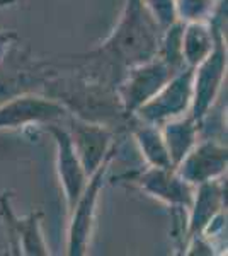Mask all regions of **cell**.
Returning a JSON list of instances; mask_svg holds the SVG:
<instances>
[{"mask_svg":"<svg viewBox=\"0 0 228 256\" xmlns=\"http://www.w3.org/2000/svg\"><path fill=\"white\" fill-rule=\"evenodd\" d=\"M43 89L48 98L63 104L68 113H77V118L85 122L104 125L107 122L128 118L118 90L102 80L46 79Z\"/></svg>","mask_w":228,"mask_h":256,"instance_id":"obj_1","label":"cell"},{"mask_svg":"<svg viewBox=\"0 0 228 256\" xmlns=\"http://www.w3.org/2000/svg\"><path fill=\"white\" fill-rule=\"evenodd\" d=\"M177 72L179 70L174 68L159 55L145 64L130 67V72H126V79L118 89L126 116H131L140 106L150 101Z\"/></svg>","mask_w":228,"mask_h":256,"instance_id":"obj_2","label":"cell"},{"mask_svg":"<svg viewBox=\"0 0 228 256\" xmlns=\"http://www.w3.org/2000/svg\"><path fill=\"white\" fill-rule=\"evenodd\" d=\"M116 148H118L116 146L111 147V150L107 152V156L101 162V166L90 174V180H87L84 192L80 193V196H78V200L75 202L73 208L70 210L72 220H70V230H68V246H67L68 254L78 256V254L87 253L99 192H101L102 184H104L107 168H109V162L114 158Z\"/></svg>","mask_w":228,"mask_h":256,"instance_id":"obj_3","label":"cell"},{"mask_svg":"<svg viewBox=\"0 0 228 256\" xmlns=\"http://www.w3.org/2000/svg\"><path fill=\"white\" fill-rule=\"evenodd\" d=\"M194 68L184 67L172 77L150 101L135 111V116L145 123H165L181 116L193 101Z\"/></svg>","mask_w":228,"mask_h":256,"instance_id":"obj_4","label":"cell"},{"mask_svg":"<svg viewBox=\"0 0 228 256\" xmlns=\"http://www.w3.org/2000/svg\"><path fill=\"white\" fill-rule=\"evenodd\" d=\"M215 30V46L210 55L201 62L198 67H194V79H193V108L191 116L201 123L205 114L208 113L211 102L217 98L220 86H222L223 76L227 68V53L223 48L222 31L217 22L213 24Z\"/></svg>","mask_w":228,"mask_h":256,"instance_id":"obj_5","label":"cell"},{"mask_svg":"<svg viewBox=\"0 0 228 256\" xmlns=\"http://www.w3.org/2000/svg\"><path fill=\"white\" fill-rule=\"evenodd\" d=\"M68 114L67 108L48 96L19 94L0 104V130L55 123Z\"/></svg>","mask_w":228,"mask_h":256,"instance_id":"obj_6","label":"cell"},{"mask_svg":"<svg viewBox=\"0 0 228 256\" xmlns=\"http://www.w3.org/2000/svg\"><path fill=\"white\" fill-rule=\"evenodd\" d=\"M41 212H31L27 217H17L10 207V193H2L0 196V217L7 227L10 248L17 254H48L44 244L43 234H41Z\"/></svg>","mask_w":228,"mask_h":256,"instance_id":"obj_7","label":"cell"},{"mask_svg":"<svg viewBox=\"0 0 228 256\" xmlns=\"http://www.w3.org/2000/svg\"><path fill=\"white\" fill-rule=\"evenodd\" d=\"M143 192L160 198L177 208H191L194 200L193 184L184 181L172 168H150L131 178Z\"/></svg>","mask_w":228,"mask_h":256,"instance_id":"obj_8","label":"cell"},{"mask_svg":"<svg viewBox=\"0 0 228 256\" xmlns=\"http://www.w3.org/2000/svg\"><path fill=\"white\" fill-rule=\"evenodd\" d=\"M46 130L55 137L58 148V174L63 184L65 198H67L68 208L72 210L80 193L87 184V172L78 159L75 148H73L72 137L67 130L55 123H46Z\"/></svg>","mask_w":228,"mask_h":256,"instance_id":"obj_9","label":"cell"},{"mask_svg":"<svg viewBox=\"0 0 228 256\" xmlns=\"http://www.w3.org/2000/svg\"><path fill=\"white\" fill-rule=\"evenodd\" d=\"M227 168V147L206 140L191 148L176 168V172L189 184H201L215 180Z\"/></svg>","mask_w":228,"mask_h":256,"instance_id":"obj_10","label":"cell"},{"mask_svg":"<svg viewBox=\"0 0 228 256\" xmlns=\"http://www.w3.org/2000/svg\"><path fill=\"white\" fill-rule=\"evenodd\" d=\"M72 142L75 148L78 159L84 166L87 174L92 172L101 166L107 152L111 150V132L107 130L106 125L101 123L85 122L80 118L72 120Z\"/></svg>","mask_w":228,"mask_h":256,"instance_id":"obj_11","label":"cell"},{"mask_svg":"<svg viewBox=\"0 0 228 256\" xmlns=\"http://www.w3.org/2000/svg\"><path fill=\"white\" fill-rule=\"evenodd\" d=\"M223 204V188L222 184H218L215 180L206 181V183L200 184L198 190V196L193 200V214L189 218V227H188V241L194 238H203V232L206 230V227L210 226V222H213V218L217 217Z\"/></svg>","mask_w":228,"mask_h":256,"instance_id":"obj_12","label":"cell"},{"mask_svg":"<svg viewBox=\"0 0 228 256\" xmlns=\"http://www.w3.org/2000/svg\"><path fill=\"white\" fill-rule=\"evenodd\" d=\"M198 125L193 116H186L182 120H176V122H165L164 128V142L167 147L169 158L174 169L179 166V162L186 158V154L194 147L198 137Z\"/></svg>","mask_w":228,"mask_h":256,"instance_id":"obj_13","label":"cell"},{"mask_svg":"<svg viewBox=\"0 0 228 256\" xmlns=\"http://www.w3.org/2000/svg\"><path fill=\"white\" fill-rule=\"evenodd\" d=\"M215 46V30L213 26L206 28L201 22H189L186 30H182V60L186 67H198Z\"/></svg>","mask_w":228,"mask_h":256,"instance_id":"obj_14","label":"cell"},{"mask_svg":"<svg viewBox=\"0 0 228 256\" xmlns=\"http://www.w3.org/2000/svg\"><path fill=\"white\" fill-rule=\"evenodd\" d=\"M135 116V114H131ZM136 118V116H135ZM133 126H136L133 130L135 138L138 142L140 148H142L145 159L148 160L152 168H172L171 158H169L167 147H165L164 137L159 130H157V125H152V123H145L142 120L136 118V123Z\"/></svg>","mask_w":228,"mask_h":256,"instance_id":"obj_15","label":"cell"},{"mask_svg":"<svg viewBox=\"0 0 228 256\" xmlns=\"http://www.w3.org/2000/svg\"><path fill=\"white\" fill-rule=\"evenodd\" d=\"M143 4L162 31H165L177 20L176 0H143Z\"/></svg>","mask_w":228,"mask_h":256,"instance_id":"obj_16","label":"cell"},{"mask_svg":"<svg viewBox=\"0 0 228 256\" xmlns=\"http://www.w3.org/2000/svg\"><path fill=\"white\" fill-rule=\"evenodd\" d=\"M211 9V0H176V14L177 18L189 20V22H200Z\"/></svg>","mask_w":228,"mask_h":256,"instance_id":"obj_17","label":"cell"},{"mask_svg":"<svg viewBox=\"0 0 228 256\" xmlns=\"http://www.w3.org/2000/svg\"><path fill=\"white\" fill-rule=\"evenodd\" d=\"M15 2H17V0H0V9L7 6H12V4H15Z\"/></svg>","mask_w":228,"mask_h":256,"instance_id":"obj_18","label":"cell"}]
</instances>
